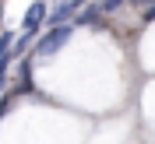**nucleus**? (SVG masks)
<instances>
[{
	"instance_id": "f257e3e1",
	"label": "nucleus",
	"mask_w": 155,
	"mask_h": 144,
	"mask_svg": "<svg viewBox=\"0 0 155 144\" xmlns=\"http://www.w3.org/2000/svg\"><path fill=\"white\" fill-rule=\"evenodd\" d=\"M71 32H74V25H57V28H49L46 35H39V39H35V56H39V60L57 56L60 49L71 42Z\"/></svg>"
},
{
	"instance_id": "f03ea898",
	"label": "nucleus",
	"mask_w": 155,
	"mask_h": 144,
	"mask_svg": "<svg viewBox=\"0 0 155 144\" xmlns=\"http://www.w3.org/2000/svg\"><path fill=\"white\" fill-rule=\"evenodd\" d=\"M85 7V0H57L53 7H49V14H46V25L49 28H57V25H71L74 21V14Z\"/></svg>"
},
{
	"instance_id": "7ed1b4c3",
	"label": "nucleus",
	"mask_w": 155,
	"mask_h": 144,
	"mask_svg": "<svg viewBox=\"0 0 155 144\" xmlns=\"http://www.w3.org/2000/svg\"><path fill=\"white\" fill-rule=\"evenodd\" d=\"M46 0H35L28 11H25V21H21V32H28V35H35L39 28H42V21H46Z\"/></svg>"
},
{
	"instance_id": "20e7f679",
	"label": "nucleus",
	"mask_w": 155,
	"mask_h": 144,
	"mask_svg": "<svg viewBox=\"0 0 155 144\" xmlns=\"http://www.w3.org/2000/svg\"><path fill=\"white\" fill-rule=\"evenodd\" d=\"M74 25H102V7L99 4H88L74 14Z\"/></svg>"
},
{
	"instance_id": "39448f33",
	"label": "nucleus",
	"mask_w": 155,
	"mask_h": 144,
	"mask_svg": "<svg viewBox=\"0 0 155 144\" xmlns=\"http://www.w3.org/2000/svg\"><path fill=\"white\" fill-rule=\"evenodd\" d=\"M14 32H0V60H7L11 56V46H14Z\"/></svg>"
},
{
	"instance_id": "423d86ee",
	"label": "nucleus",
	"mask_w": 155,
	"mask_h": 144,
	"mask_svg": "<svg viewBox=\"0 0 155 144\" xmlns=\"http://www.w3.org/2000/svg\"><path fill=\"white\" fill-rule=\"evenodd\" d=\"M127 0H99V7H102V14H113V11H120Z\"/></svg>"
},
{
	"instance_id": "0eeeda50",
	"label": "nucleus",
	"mask_w": 155,
	"mask_h": 144,
	"mask_svg": "<svg viewBox=\"0 0 155 144\" xmlns=\"http://www.w3.org/2000/svg\"><path fill=\"white\" fill-rule=\"evenodd\" d=\"M14 102H18V98L11 95V91H7V95H0V120H4V116L11 113V106H14Z\"/></svg>"
},
{
	"instance_id": "6e6552de",
	"label": "nucleus",
	"mask_w": 155,
	"mask_h": 144,
	"mask_svg": "<svg viewBox=\"0 0 155 144\" xmlns=\"http://www.w3.org/2000/svg\"><path fill=\"white\" fill-rule=\"evenodd\" d=\"M141 21H145V25H152V21H155V4H152V7H145V11H141Z\"/></svg>"
},
{
	"instance_id": "1a4fd4ad",
	"label": "nucleus",
	"mask_w": 155,
	"mask_h": 144,
	"mask_svg": "<svg viewBox=\"0 0 155 144\" xmlns=\"http://www.w3.org/2000/svg\"><path fill=\"white\" fill-rule=\"evenodd\" d=\"M130 4H134V7H141V11H145V7H152L155 0H130Z\"/></svg>"
}]
</instances>
